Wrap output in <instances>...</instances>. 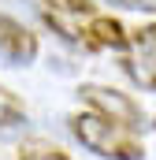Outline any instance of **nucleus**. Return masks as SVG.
Returning <instances> with one entry per match:
<instances>
[{
  "instance_id": "obj_1",
  "label": "nucleus",
  "mask_w": 156,
  "mask_h": 160,
  "mask_svg": "<svg viewBox=\"0 0 156 160\" xmlns=\"http://www.w3.org/2000/svg\"><path fill=\"white\" fill-rule=\"evenodd\" d=\"M67 123H71V134H75L89 153H97V157H104V160H145L141 142L130 130H123L119 123L104 119L97 112H78Z\"/></svg>"
},
{
  "instance_id": "obj_2",
  "label": "nucleus",
  "mask_w": 156,
  "mask_h": 160,
  "mask_svg": "<svg viewBox=\"0 0 156 160\" xmlns=\"http://www.w3.org/2000/svg\"><path fill=\"white\" fill-rule=\"evenodd\" d=\"M82 93V101L89 104V112H97V116H104V119L119 123L123 130H153V119H149V112L130 97V93H119L112 86H82L78 89Z\"/></svg>"
},
{
  "instance_id": "obj_3",
  "label": "nucleus",
  "mask_w": 156,
  "mask_h": 160,
  "mask_svg": "<svg viewBox=\"0 0 156 160\" xmlns=\"http://www.w3.org/2000/svg\"><path fill=\"white\" fill-rule=\"evenodd\" d=\"M0 60L15 67H26L37 60V38L11 15H0Z\"/></svg>"
},
{
  "instance_id": "obj_4",
  "label": "nucleus",
  "mask_w": 156,
  "mask_h": 160,
  "mask_svg": "<svg viewBox=\"0 0 156 160\" xmlns=\"http://www.w3.org/2000/svg\"><path fill=\"white\" fill-rule=\"evenodd\" d=\"M82 41H85V48L130 52V34H126V26L119 19H112V15H89L82 22Z\"/></svg>"
},
{
  "instance_id": "obj_5",
  "label": "nucleus",
  "mask_w": 156,
  "mask_h": 160,
  "mask_svg": "<svg viewBox=\"0 0 156 160\" xmlns=\"http://www.w3.org/2000/svg\"><path fill=\"white\" fill-rule=\"evenodd\" d=\"M123 71L130 75V82H134V86H141V89H156V60L141 56V52L123 56Z\"/></svg>"
},
{
  "instance_id": "obj_6",
  "label": "nucleus",
  "mask_w": 156,
  "mask_h": 160,
  "mask_svg": "<svg viewBox=\"0 0 156 160\" xmlns=\"http://www.w3.org/2000/svg\"><path fill=\"white\" fill-rule=\"evenodd\" d=\"M19 160H71L60 145H52V142H45V138H30V142H22V149H19Z\"/></svg>"
},
{
  "instance_id": "obj_7",
  "label": "nucleus",
  "mask_w": 156,
  "mask_h": 160,
  "mask_svg": "<svg viewBox=\"0 0 156 160\" xmlns=\"http://www.w3.org/2000/svg\"><path fill=\"white\" fill-rule=\"evenodd\" d=\"M26 119V108H22V101L7 89V86H0V130H7V127H15V123Z\"/></svg>"
},
{
  "instance_id": "obj_8",
  "label": "nucleus",
  "mask_w": 156,
  "mask_h": 160,
  "mask_svg": "<svg viewBox=\"0 0 156 160\" xmlns=\"http://www.w3.org/2000/svg\"><path fill=\"white\" fill-rule=\"evenodd\" d=\"M130 48L141 52V56H149V60H156V22L134 30V34H130Z\"/></svg>"
},
{
  "instance_id": "obj_9",
  "label": "nucleus",
  "mask_w": 156,
  "mask_h": 160,
  "mask_svg": "<svg viewBox=\"0 0 156 160\" xmlns=\"http://www.w3.org/2000/svg\"><path fill=\"white\" fill-rule=\"evenodd\" d=\"M45 4H52V8H60V11H75V15H89V11H93L89 0H45Z\"/></svg>"
},
{
  "instance_id": "obj_10",
  "label": "nucleus",
  "mask_w": 156,
  "mask_h": 160,
  "mask_svg": "<svg viewBox=\"0 0 156 160\" xmlns=\"http://www.w3.org/2000/svg\"><path fill=\"white\" fill-rule=\"evenodd\" d=\"M104 4H119V8H130V11H149V15H156V0H104Z\"/></svg>"
}]
</instances>
